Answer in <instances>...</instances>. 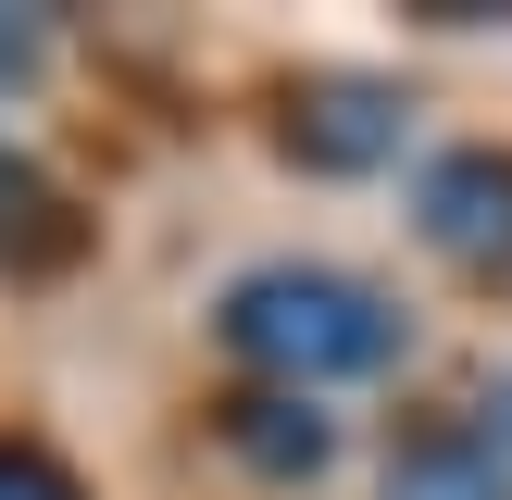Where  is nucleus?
I'll use <instances>...</instances> for the list:
<instances>
[{
	"label": "nucleus",
	"instance_id": "obj_1",
	"mask_svg": "<svg viewBox=\"0 0 512 500\" xmlns=\"http://www.w3.org/2000/svg\"><path fill=\"white\" fill-rule=\"evenodd\" d=\"M225 350L313 400L338 375H388L413 350V313L388 288H363V275H338V263H263V275L225 288Z\"/></svg>",
	"mask_w": 512,
	"mask_h": 500
},
{
	"label": "nucleus",
	"instance_id": "obj_2",
	"mask_svg": "<svg viewBox=\"0 0 512 500\" xmlns=\"http://www.w3.org/2000/svg\"><path fill=\"white\" fill-rule=\"evenodd\" d=\"M413 225H425V250L438 263H463V275H512V150H438V163L413 175Z\"/></svg>",
	"mask_w": 512,
	"mask_h": 500
},
{
	"label": "nucleus",
	"instance_id": "obj_3",
	"mask_svg": "<svg viewBox=\"0 0 512 500\" xmlns=\"http://www.w3.org/2000/svg\"><path fill=\"white\" fill-rule=\"evenodd\" d=\"M288 150L325 163V175L388 163V150H400V88H375V75H325V88H300L288 100Z\"/></svg>",
	"mask_w": 512,
	"mask_h": 500
},
{
	"label": "nucleus",
	"instance_id": "obj_4",
	"mask_svg": "<svg viewBox=\"0 0 512 500\" xmlns=\"http://www.w3.org/2000/svg\"><path fill=\"white\" fill-rule=\"evenodd\" d=\"M225 450H238L250 475H275V488H313V475L338 463V425L300 388H250V400H225Z\"/></svg>",
	"mask_w": 512,
	"mask_h": 500
},
{
	"label": "nucleus",
	"instance_id": "obj_5",
	"mask_svg": "<svg viewBox=\"0 0 512 500\" xmlns=\"http://www.w3.org/2000/svg\"><path fill=\"white\" fill-rule=\"evenodd\" d=\"M63 250H75L63 188H50V175L25 163L13 138H0V263H13V275H38V263H63Z\"/></svg>",
	"mask_w": 512,
	"mask_h": 500
},
{
	"label": "nucleus",
	"instance_id": "obj_6",
	"mask_svg": "<svg viewBox=\"0 0 512 500\" xmlns=\"http://www.w3.org/2000/svg\"><path fill=\"white\" fill-rule=\"evenodd\" d=\"M388 500H512V475H500V450L488 438H413V450H388Z\"/></svg>",
	"mask_w": 512,
	"mask_h": 500
},
{
	"label": "nucleus",
	"instance_id": "obj_7",
	"mask_svg": "<svg viewBox=\"0 0 512 500\" xmlns=\"http://www.w3.org/2000/svg\"><path fill=\"white\" fill-rule=\"evenodd\" d=\"M0 500H88L63 463H38V450H0Z\"/></svg>",
	"mask_w": 512,
	"mask_h": 500
},
{
	"label": "nucleus",
	"instance_id": "obj_8",
	"mask_svg": "<svg viewBox=\"0 0 512 500\" xmlns=\"http://www.w3.org/2000/svg\"><path fill=\"white\" fill-rule=\"evenodd\" d=\"M13 75H38V25H25V13H0V88H13Z\"/></svg>",
	"mask_w": 512,
	"mask_h": 500
},
{
	"label": "nucleus",
	"instance_id": "obj_9",
	"mask_svg": "<svg viewBox=\"0 0 512 500\" xmlns=\"http://www.w3.org/2000/svg\"><path fill=\"white\" fill-rule=\"evenodd\" d=\"M475 438H488V450H512V375L488 388V425H475Z\"/></svg>",
	"mask_w": 512,
	"mask_h": 500
}]
</instances>
